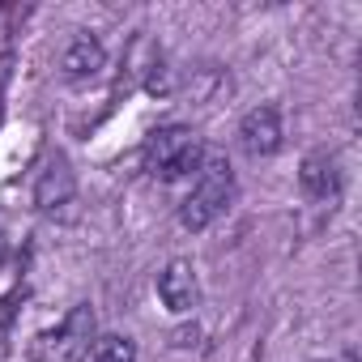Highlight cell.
Masks as SVG:
<instances>
[{
    "label": "cell",
    "instance_id": "6da1fadb",
    "mask_svg": "<svg viewBox=\"0 0 362 362\" xmlns=\"http://www.w3.org/2000/svg\"><path fill=\"white\" fill-rule=\"evenodd\" d=\"M230 201H235V170H230V162L222 153H205L192 192L184 197V205H179V222H184L188 230H205L230 209Z\"/></svg>",
    "mask_w": 362,
    "mask_h": 362
},
{
    "label": "cell",
    "instance_id": "7a4b0ae2",
    "mask_svg": "<svg viewBox=\"0 0 362 362\" xmlns=\"http://www.w3.org/2000/svg\"><path fill=\"white\" fill-rule=\"evenodd\" d=\"M98 341V315L90 303H77L56 328L30 341V362H86Z\"/></svg>",
    "mask_w": 362,
    "mask_h": 362
},
{
    "label": "cell",
    "instance_id": "3957f363",
    "mask_svg": "<svg viewBox=\"0 0 362 362\" xmlns=\"http://www.w3.org/2000/svg\"><path fill=\"white\" fill-rule=\"evenodd\" d=\"M201 162H205V145L184 124H166V128L149 132V141H145V166H149L153 179H162V184L188 179L192 170H201Z\"/></svg>",
    "mask_w": 362,
    "mask_h": 362
},
{
    "label": "cell",
    "instance_id": "277c9868",
    "mask_svg": "<svg viewBox=\"0 0 362 362\" xmlns=\"http://www.w3.org/2000/svg\"><path fill=\"white\" fill-rule=\"evenodd\" d=\"M286 141V128H281V111L273 103L264 107H252L243 119H239V149L247 158H273Z\"/></svg>",
    "mask_w": 362,
    "mask_h": 362
},
{
    "label": "cell",
    "instance_id": "5b68a950",
    "mask_svg": "<svg viewBox=\"0 0 362 362\" xmlns=\"http://www.w3.org/2000/svg\"><path fill=\"white\" fill-rule=\"evenodd\" d=\"M298 188H303L307 201L332 205L341 197V162H337V153H328V149L307 153L303 166H298Z\"/></svg>",
    "mask_w": 362,
    "mask_h": 362
},
{
    "label": "cell",
    "instance_id": "8992f818",
    "mask_svg": "<svg viewBox=\"0 0 362 362\" xmlns=\"http://www.w3.org/2000/svg\"><path fill=\"white\" fill-rule=\"evenodd\" d=\"M73 197H77V179H73L69 162H64L60 153H52V158L43 162L39 179H35V205L47 209V214H56V209L73 205Z\"/></svg>",
    "mask_w": 362,
    "mask_h": 362
},
{
    "label": "cell",
    "instance_id": "52a82bcc",
    "mask_svg": "<svg viewBox=\"0 0 362 362\" xmlns=\"http://www.w3.org/2000/svg\"><path fill=\"white\" fill-rule=\"evenodd\" d=\"M107 69V47L94 39V35H73L69 43H64V52H60V73H64V81H94L98 73Z\"/></svg>",
    "mask_w": 362,
    "mask_h": 362
},
{
    "label": "cell",
    "instance_id": "ba28073f",
    "mask_svg": "<svg viewBox=\"0 0 362 362\" xmlns=\"http://www.w3.org/2000/svg\"><path fill=\"white\" fill-rule=\"evenodd\" d=\"M158 294H162V303H166L175 315L192 311V307H197V298H201L197 269H192L188 260H170V264L158 273Z\"/></svg>",
    "mask_w": 362,
    "mask_h": 362
},
{
    "label": "cell",
    "instance_id": "9c48e42d",
    "mask_svg": "<svg viewBox=\"0 0 362 362\" xmlns=\"http://www.w3.org/2000/svg\"><path fill=\"white\" fill-rule=\"evenodd\" d=\"M90 362H136V341H132V337H119V332L98 337Z\"/></svg>",
    "mask_w": 362,
    "mask_h": 362
}]
</instances>
